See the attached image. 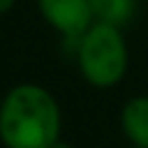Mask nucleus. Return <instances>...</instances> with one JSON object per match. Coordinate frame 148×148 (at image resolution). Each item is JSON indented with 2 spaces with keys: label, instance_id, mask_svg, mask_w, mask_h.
I'll return each mask as SVG.
<instances>
[{
  "label": "nucleus",
  "instance_id": "obj_7",
  "mask_svg": "<svg viewBox=\"0 0 148 148\" xmlns=\"http://www.w3.org/2000/svg\"><path fill=\"white\" fill-rule=\"evenodd\" d=\"M52 148H74V146H72V143H69V141H67V138H64V136H62V138H59V141H57V143H54V146H52Z\"/></svg>",
  "mask_w": 148,
  "mask_h": 148
},
{
  "label": "nucleus",
  "instance_id": "obj_4",
  "mask_svg": "<svg viewBox=\"0 0 148 148\" xmlns=\"http://www.w3.org/2000/svg\"><path fill=\"white\" fill-rule=\"evenodd\" d=\"M119 126L128 146L148 148V94H136L123 101L119 111Z\"/></svg>",
  "mask_w": 148,
  "mask_h": 148
},
{
  "label": "nucleus",
  "instance_id": "obj_6",
  "mask_svg": "<svg viewBox=\"0 0 148 148\" xmlns=\"http://www.w3.org/2000/svg\"><path fill=\"white\" fill-rule=\"evenodd\" d=\"M15 5H17V0H0V17L8 15V12H10Z\"/></svg>",
  "mask_w": 148,
  "mask_h": 148
},
{
  "label": "nucleus",
  "instance_id": "obj_2",
  "mask_svg": "<svg viewBox=\"0 0 148 148\" xmlns=\"http://www.w3.org/2000/svg\"><path fill=\"white\" fill-rule=\"evenodd\" d=\"M79 77L91 89H114L128 74V45L121 27L94 22L72 49Z\"/></svg>",
  "mask_w": 148,
  "mask_h": 148
},
{
  "label": "nucleus",
  "instance_id": "obj_1",
  "mask_svg": "<svg viewBox=\"0 0 148 148\" xmlns=\"http://www.w3.org/2000/svg\"><path fill=\"white\" fill-rule=\"evenodd\" d=\"M62 138V106L47 86L20 82L0 101V143L5 148H52Z\"/></svg>",
  "mask_w": 148,
  "mask_h": 148
},
{
  "label": "nucleus",
  "instance_id": "obj_5",
  "mask_svg": "<svg viewBox=\"0 0 148 148\" xmlns=\"http://www.w3.org/2000/svg\"><path fill=\"white\" fill-rule=\"evenodd\" d=\"M138 3L141 0H91L94 20L126 30L138 12Z\"/></svg>",
  "mask_w": 148,
  "mask_h": 148
},
{
  "label": "nucleus",
  "instance_id": "obj_9",
  "mask_svg": "<svg viewBox=\"0 0 148 148\" xmlns=\"http://www.w3.org/2000/svg\"><path fill=\"white\" fill-rule=\"evenodd\" d=\"M141 3H146V5H148V0H141Z\"/></svg>",
  "mask_w": 148,
  "mask_h": 148
},
{
  "label": "nucleus",
  "instance_id": "obj_3",
  "mask_svg": "<svg viewBox=\"0 0 148 148\" xmlns=\"http://www.w3.org/2000/svg\"><path fill=\"white\" fill-rule=\"evenodd\" d=\"M37 12L62 37V42L79 40L94 25L91 0H35Z\"/></svg>",
  "mask_w": 148,
  "mask_h": 148
},
{
  "label": "nucleus",
  "instance_id": "obj_8",
  "mask_svg": "<svg viewBox=\"0 0 148 148\" xmlns=\"http://www.w3.org/2000/svg\"><path fill=\"white\" fill-rule=\"evenodd\" d=\"M126 148H138V146H126Z\"/></svg>",
  "mask_w": 148,
  "mask_h": 148
},
{
  "label": "nucleus",
  "instance_id": "obj_10",
  "mask_svg": "<svg viewBox=\"0 0 148 148\" xmlns=\"http://www.w3.org/2000/svg\"><path fill=\"white\" fill-rule=\"evenodd\" d=\"M0 101H3V96H0Z\"/></svg>",
  "mask_w": 148,
  "mask_h": 148
}]
</instances>
